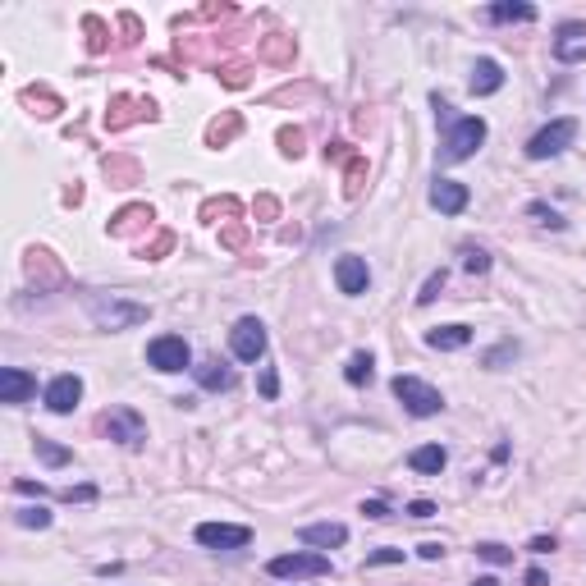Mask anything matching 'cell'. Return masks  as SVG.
Instances as JSON below:
<instances>
[{"label":"cell","mask_w":586,"mask_h":586,"mask_svg":"<svg viewBox=\"0 0 586 586\" xmlns=\"http://www.w3.org/2000/svg\"><path fill=\"white\" fill-rule=\"evenodd\" d=\"M14 523L28 527V532H46V527H51V513H46V508H19Z\"/></svg>","instance_id":"39"},{"label":"cell","mask_w":586,"mask_h":586,"mask_svg":"<svg viewBox=\"0 0 586 586\" xmlns=\"http://www.w3.org/2000/svg\"><path fill=\"white\" fill-rule=\"evenodd\" d=\"M430 206L445 211V215L468 211V184H458V179H435V184H430Z\"/></svg>","instance_id":"17"},{"label":"cell","mask_w":586,"mask_h":586,"mask_svg":"<svg viewBox=\"0 0 586 586\" xmlns=\"http://www.w3.org/2000/svg\"><path fill=\"white\" fill-rule=\"evenodd\" d=\"M550 550H554V541H545V536L532 541V554H550Z\"/></svg>","instance_id":"52"},{"label":"cell","mask_w":586,"mask_h":586,"mask_svg":"<svg viewBox=\"0 0 586 586\" xmlns=\"http://www.w3.org/2000/svg\"><path fill=\"white\" fill-rule=\"evenodd\" d=\"M527 215L536 220V225H545V230H563V215L554 206H545V202H527Z\"/></svg>","instance_id":"37"},{"label":"cell","mask_w":586,"mask_h":586,"mask_svg":"<svg viewBox=\"0 0 586 586\" xmlns=\"http://www.w3.org/2000/svg\"><path fill=\"white\" fill-rule=\"evenodd\" d=\"M261 394H266V399L279 394V376H275V366H261Z\"/></svg>","instance_id":"48"},{"label":"cell","mask_w":586,"mask_h":586,"mask_svg":"<svg viewBox=\"0 0 586 586\" xmlns=\"http://www.w3.org/2000/svg\"><path fill=\"white\" fill-rule=\"evenodd\" d=\"M472 97H495L499 88H504V69H499V60H490V55H481L477 64H472Z\"/></svg>","instance_id":"19"},{"label":"cell","mask_w":586,"mask_h":586,"mask_svg":"<svg viewBox=\"0 0 586 586\" xmlns=\"http://www.w3.org/2000/svg\"><path fill=\"white\" fill-rule=\"evenodd\" d=\"M275 142H279V152H284L288 161L303 156V128H298V124H284V128L275 133Z\"/></svg>","instance_id":"33"},{"label":"cell","mask_w":586,"mask_h":586,"mask_svg":"<svg viewBox=\"0 0 586 586\" xmlns=\"http://www.w3.org/2000/svg\"><path fill=\"white\" fill-rule=\"evenodd\" d=\"M486 14H490V24H532L536 5H527V0H499V5H490Z\"/></svg>","instance_id":"26"},{"label":"cell","mask_w":586,"mask_h":586,"mask_svg":"<svg viewBox=\"0 0 586 586\" xmlns=\"http://www.w3.org/2000/svg\"><path fill=\"white\" fill-rule=\"evenodd\" d=\"M527 586H545V572H541V568H532V572H527Z\"/></svg>","instance_id":"53"},{"label":"cell","mask_w":586,"mask_h":586,"mask_svg":"<svg viewBox=\"0 0 586 586\" xmlns=\"http://www.w3.org/2000/svg\"><path fill=\"white\" fill-rule=\"evenodd\" d=\"M193 536L206 550H243L252 541V527H239V523H202Z\"/></svg>","instance_id":"10"},{"label":"cell","mask_w":586,"mask_h":586,"mask_svg":"<svg viewBox=\"0 0 586 586\" xmlns=\"http://www.w3.org/2000/svg\"><path fill=\"white\" fill-rule=\"evenodd\" d=\"M161 110H156V101L152 97H110V110H106V128L110 133H119V128H128V124H152Z\"/></svg>","instance_id":"7"},{"label":"cell","mask_w":586,"mask_h":586,"mask_svg":"<svg viewBox=\"0 0 586 586\" xmlns=\"http://www.w3.org/2000/svg\"><path fill=\"white\" fill-rule=\"evenodd\" d=\"M243 211V202L239 197H211V202H202V220H206V225H230V220Z\"/></svg>","instance_id":"27"},{"label":"cell","mask_w":586,"mask_h":586,"mask_svg":"<svg viewBox=\"0 0 586 586\" xmlns=\"http://www.w3.org/2000/svg\"><path fill=\"white\" fill-rule=\"evenodd\" d=\"M486 142V119L481 115H458L445 124V161H468Z\"/></svg>","instance_id":"2"},{"label":"cell","mask_w":586,"mask_h":586,"mask_svg":"<svg viewBox=\"0 0 586 586\" xmlns=\"http://www.w3.org/2000/svg\"><path fill=\"white\" fill-rule=\"evenodd\" d=\"M119 28H124V37H119L124 46H133V42L142 37V24H137V14H119Z\"/></svg>","instance_id":"45"},{"label":"cell","mask_w":586,"mask_h":586,"mask_svg":"<svg viewBox=\"0 0 586 586\" xmlns=\"http://www.w3.org/2000/svg\"><path fill=\"white\" fill-rule=\"evenodd\" d=\"M394 399L412 412V417H435V412H445V394H440L435 385L417 381V376H394Z\"/></svg>","instance_id":"3"},{"label":"cell","mask_w":586,"mask_h":586,"mask_svg":"<svg viewBox=\"0 0 586 586\" xmlns=\"http://www.w3.org/2000/svg\"><path fill=\"white\" fill-rule=\"evenodd\" d=\"M220 248H230V252H243V248H248V225H243V220L220 225Z\"/></svg>","instance_id":"35"},{"label":"cell","mask_w":586,"mask_h":586,"mask_svg":"<svg viewBox=\"0 0 586 586\" xmlns=\"http://www.w3.org/2000/svg\"><path fill=\"white\" fill-rule=\"evenodd\" d=\"M335 284L339 293H348V298H357V293H366V284H372V270H366V257L348 252L335 261Z\"/></svg>","instance_id":"12"},{"label":"cell","mask_w":586,"mask_h":586,"mask_svg":"<svg viewBox=\"0 0 586 586\" xmlns=\"http://www.w3.org/2000/svg\"><path fill=\"white\" fill-rule=\"evenodd\" d=\"M513 357H518V339H504L499 348H490V353L481 357V366H490V372H499V366H504V362H513Z\"/></svg>","instance_id":"38"},{"label":"cell","mask_w":586,"mask_h":586,"mask_svg":"<svg viewBox=\"0 0 586 586\" xmlns=\"http://www.w3.org/2000/svg\"><path fill=\"white\" fill-rule=\"evenodd\" d=\"M372 366H376L372 353H353L348 366H344V381H348V385H372Z\"/></svg>","instance_id":"31"},{"label":"cell","mask_w":586,"mask_h":586,"mask_svg":"<svg viewBox=\"0 0 586 586\" xmlns=\"http://www.w3.org/2000/svg\"><path fill=\"white\" fill-rule=\"evenodd\" d=\"M24 106H33L42 119H55V115L64 110V101H60L51 88H37V83H33V88H24Z\"/></svg>","instance_id":"28"},{"label":"cell","mask_w":586,"mask_h":586,"mask_svg":"<svg viewBox=\"0 0 586 586\" xmlns=\"http://www.w3.org/2000/svg\"><path fill=\"white\" fill-rule=\"evenodd\" d=\"M417 554H421L426 563H435L440 554H445V545H440V541H426V545H417Z\"/></svg>","instance_id":"51"},{"label":"cell","mask_w":586,"mask_h":586,"mask_svg":"<svg viewBox=\"0 0 586 586\" xmlns=\"http://www.w3.org/2000/svg\"><path fill=\"white\" fill-rule=\"evenodd\" d=\"M381 563H403V550H376V554H366V568H381Z\"/></svg>","instance_id":"47"},{"label":"cell","mask_w":586,"mask_h":586,"mask_svg":"<svg viewBox=\"0 0 586 586\" xmlns=\"http://www.w3.org/2000/svg\"><path fill=\"white\" fill-rule=\"evenodd\" d=\"M33 449H37V458H42L46 468H64V463L73 458L64 445H55V440H46V435H37V440H33Z\"/></svg>","instance_id":"32"},{"label":"cell","mask_w":586,"mask_h":586,"mask_svg":"<svg viewBox=\"0 0 586 586\" xmlns=\"http://www.w3.org/2000/svg\"><path fill=\"white\" fill-rule=\"evenodd\" d=\"M477 554H481L486 563H513V550H508V545H499V541H481V545H477Z\"/></svg>","instance_id":"42"},{"label":"cell","mask_w":586,"mask_h":586,"mask_svg":"<svg viewBox=\"0 0 586 586\" xmlns=\"http://www.w3.org/2000/svg\"><path fill=\"white\" fill-rule=\"evenodd\" d=\"M426 344L440 348V353H458L472 344V326H440V330H426Z\"/></svg>","instance_id":"24"},{"label":"cell","mask_w":586,"mask_h":586,"mask_svg":"<svg viewBox=\"0 0 586 586\" xmlns=\"http://www.w3.org/2000/svg\"><path fill=\"white\" fill-rule=\"evenodd\" d=\"M353 156H357V152H353L348 142H330V146H326V161H335V165H348Z\"/></svg>","instance_id":"44"},{"label":"cell","mask_w":586,"mask_h":586,"mask_svg":"<svg viewBox=\"0 0 586 586\" xmlns=\"http://www.w3.org/2000/svg\"><path fill=\"white\" fill-rule=\"evenodd\" d=\"M215 79L225 83V88H248V83H252V64H248V60H225Z\"/></svg>","instance_id":"30"},{"label":"cell","mask_w":586,"mask_h":586,"mask_svg":"<svg viewBox=\"0 0 586 586\" xmlns=\"http://www.w3.org/2000/svg\"><path fill=\"white\" fill-rule=\"evenodd\" d=\"M152 206H124V211H115V220H110V239H133V234H142V230H152Z\"/></svg>","instance_id":"16"},{"label":"cell","mask_w":586,"mask_h":586,"mask_svg":"<svg viewBox=\"0 0 586 586\" xmlns=\"http://www.w3.org/2000/svg\"><path fill=\"white\" fill-rule=\"evenodd\" d=\"M472 586H499V581H495V577H477Z\"/></svg>","instance_id":"54"},{"label":"cell","mask_w":586,"mask_h":586,"mask_svg":"<svg viewBox=\"0 0 586 586\" xmlns=\"http://www.w3.org/2000/svg\"><path fill=\"white\" fill-rule=\"evenodd\" d=\"M101 175H106L110 188H133V184L142 179V165H137L133 156H106V161H101Z\"/></svg>","instance_id":"21"},{"label":"cell","mask_w":586,"mask_h":586,"mask_svg":"<svg viewBox=\"0 0 586 586\" xmlns=\"http://www.w3.org/2000/svg\"><path fill=\"white\" fill-rule=\"evenodd\" d=\"M572 137H577V119H550L541 133H532V142H527V156L532 161H550V156H559L563 146H572Z\"/></svg>","instance_id":"6"},{"label":"cell","mask_w":586,"mask_h":586,"mask_svg":"<svg viewBox=\"0 0 586 586\" xmlns=\"http://www.w3.org/2000/svg\"><path fill=\"white\" fill-rule=\"evenodd\" d=\"M230 348H234L239 362H257V357H266V326H261L257 317L234 321V330H230Z\"/></svg>","instance_id":"9"},{"label":"cell","mask_w":586,"mask_h":586,"mask_svg":"<svg viewBox=\"0 0 586 586\" xmlns=\"http://www.w3.org/2000/svg\"><path fill=\"white\" fill-rule=\"evenodd\" d=\"M79 399H83V381L73 376V372H64V376H55V381L46 385V408L60 412V417L79 408Z\"/></svg>","instance_id":"15"},{"label":"cell","mask_w":586,"mask_h":586,"mask_svg":"<svg viewBox=\"0 0 586 586\" xmlns=\"http://www.w3.org/2000/svg\"><path fill=\"white\" fill-rule=\"evenodd\" d=\"M445 279H449L445 270H430V279H426V284H421V293H417V307H430V303L440 298V288H445Z\"/></svg>","instance_id":"40"},{"label":"cell","mask_w":586,"mask_h":586,"mask_svg":"<svg viewBox=\"0 0 586 586\" xmlns=\"http://www.w3.org/2000/svg\"><path fill=\"white\" fill-rule=\"evenodd\" d=\"M24 270H28V279L37 284V293H46V288H60L64 284V266L55 261V252H46V248H33L28 257H24Z\"/></svg>","instance_id":"11"},{"label":"cell","mask_w":586,"mask_h":586,"mask_svg":"<svg viewBox=\"0 0 586 586\" xmlns=\"http://www.w3.org/2000/svg\"><path fill=\"white\" fill-rule=\"evenodd\" d=\"M293 55H298V42H293L288 33H270V37L257 42V60H266V64H275V69H288Z\"/></svg>","instance_id":"18"},{"label":"cell","mask_w":586,"mask_h":586,"mask_svg":"<svg viewBox=\"0 0 586 586\" xmlns=\"http://www.w3.org/2000/svg\"><path fill=\"white\" fill-rule=\"evenodd\" d=\"M146 362H152L156 372L175 376V372H184V366L193 362V353H188L184 335H156L152 344H146Z\"/></svg>","instance_id":"8"},{"label":"cell","mask_w":586,"mask_h":586,"mask_svg":"<svg viewBox=\"0 0 586 586\" xmlns=\"http://www.w3.org/2000/svg\"><path fill=\"white\" fill-rule=\"evenodd\" d=\"M463 270L468 275H486L490 270V252L486 248H463Z\"/></svg>","instance_id":"41"},{"label":"cell","mask_w":586,"mask_h":586,"mask_svg":"<svg viewBox=\"0 0 586 586\" xmlns=\"http://www.w3.org/2000/svg\"><path fill=\"white\" fill-rule=\"evenodd\" d=\"M408 518H435V504L430 499H412L408 504Z\"/></svg>","instance_id":"49"},{"label":"cell","mask_w":586,"mask_h":586,"mask_svg":"<svg viewBox=\"0 0 586 586\" xmlns=\"http://www.w3.org/2000/svg\"><path fill=\"white\" fill-rule=\"evenodd\" d=\"M298 536H303V545L335 550V545H344V541H348V527H344V523H307Z\"/></svg>","instance_id":"22"},{"label":"cell","mask_w":586,"mask_h":586,"mask_svg":"<svg viewBox=\"0 0 586 586\" xmlns=\"http://www.w3.org/2000/svg\"><path fill=\"white\" fill-rule=\"evenodd\" d=\"M554 60L559 64H586V24H559V33H554Z\"/></svg>","instance_id":"14"},{"label":"cell","mask_w":586,"mask_h":586,"mask_svg":"<svg viewBox=\"0 0 586 586\" xmlns=\"http://www.w3.org/2000/svg\"><path fill=\"white\" fill-rule=\"evenodd\" d=\"M97 430L110 435V440H119V445H128V449H137L142 440H146V421H142L137 408H110V412H101Z\"/></svg>","instance_id":"5"},{"label":"cell","mask_w":586,"mask_h":586,"mask_svg":"<svg viewBox=\"0 0 586 586\" xmlns=\"http://www.w3.org/2000/svg\"><path fill=\"white\" fill-rule=\"evenodd\" d=\"M252 215H257V220H275V215H279V202H275L270 193H261V197L252 202Z\"/></svg>","instance_id":"43"},{"label":"cell","mask_w":586,"mask_h":586,"mask_svg":"<svg viewBox=\"0 0 586 586\" xmlns=\"http://www.w3.org/2000/svg\"><path fill=\"white\" fill-rule=\"evenodd\" d=\"M266 572L270 577H326L330 572V554H321V550H293V554H275L270 563H266Z\"/></svg>","instance_id":"4"},{"label":"cell","mask_w":586,"mask_h":586,"mask_svg":"<svg viewBox=\"0 0 586 586\" xmlns=\"http://www.w3.org/2000/svg\"><path fill=\"white\" fill-rule=\"evenodd\" d=\"M33 394H37V376L33 372H24V366H5V372H0V403L19 408Z\"/></svg>","instance_id":"13"},{"label":"cell","mask_w":586,"mask_h":586,"mask_svg":"<svg viewBox=\"0 0 586 586\" xmlns=\"http://www.w3.org/2000/svg\"><path fill=\"white\" fill-rule=\"evenodd\" d=\"M175 243H179V239H175L170 230H161L152 243H142V261H161V257H170V252H175Z\"/></svg>","instance_id":"36"},{"label":"cell","mask_w":586,"mask_h":586,"mask_svg":"<svg viewBox=\"0 0 586 586\" xmlns=\"http://www.w3.org/2000/svg\"><path fill=\"white\" fill-rule=\"evenodd\" d=\"M79 298H83L92 326L110 330V335L115 330H133V326H142L146 317H152V307H146V303H128V298H119V293H101V288H83Z\"/></svg>","instance_id":"1"},{"label":"cell","mask_w":586,"mask_h":586,"mask_svg":"<svg viewBox=\"0 0 586 586\" xmlns=\"http://www.w3.org/2000/svg\"><path fill=\"white\" fill-rule=\"evenodd\" d=\"M83 33H88V51L92 55H106L110 51V24L101 14H83Z\"/></svg>","instance_id":"29"},{"label":"cell","mask_w":586,"mask_h":586,"mask_svg":"<svg viewBox=\"0 0 586 586\" xmlns=\"http://www.w3.org/2000/svg\"><path fill=\"white\" fill-rule=\"evenodd\" d=\"M362 184H366V156H353L344 165V193L348 197H362Z\"/></svg>","instance_id":"34"},{"label":"cell","mask_w":586,"mask_h":586,"mask_svg":"<svg viewBox=\"0 0 586 586\" xmlns=\"http://www.w3.org/2000/svg\"><path fill=\"white\" fill-rule=\"evenodd\" d=\"M362 513H366L372 523H385V518H390V504H385V499H362Z\"/></svg>","instance_id":"46"},{"label":"cell","mask_w":586,"mask_h":586,"mask_svg":"<svg viewBox=\"0 0 586 586\" xmlns=\"http://www.w3.org/2000/svg\"><path fill=\"white\" fill-rule=\"evenodd\" d=\"M445 463H449V454L440 449V445H421V449L408 454V468L421 472V477H440V472H445Z\"/></svg>","instance_id":"25"},{"label":"cell","mask_w":586,"mask_h":586,"mask_svg":"<svg viewBox=\"0 0 586 586\" xmlns=\"http://www.w3.org/2000/svg\"><path fill=\"white\" fill-rule=\"evenodd\" d=\"M239 133H243V115H239V110H225V115H215V119L206 124V146H215V152H220V146H230Z\"/></svg>","instance_id":"20"},{"label":"cell","mask_w":586,"mask_h":586,"mask_svg":"<svg viewBox=\"0 0 586 586\" xmlns=\"http://www.w3.org/2000/svg\"><path fill=\"white\" fill-rule=\"evenodd\" d=\"M193 376H197V385L202 390H234V372L220 357H206V362H197L193 366Z\"/></svg>","instance_id":"23"},{"label":"cell","mask_w":586,"mask_h":586,"mask_svg":"<svg viewBox=\"0 0 586 586\" xmlns=\"http://www.w3.org/2000/svg\"><path fill=\"white\" fill-rule=\"evenodd\" d=\"M234 14V5H202L197 10V19H230Z\"/></svg>","instance_id":"50"}]
</instances>
